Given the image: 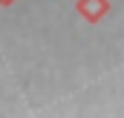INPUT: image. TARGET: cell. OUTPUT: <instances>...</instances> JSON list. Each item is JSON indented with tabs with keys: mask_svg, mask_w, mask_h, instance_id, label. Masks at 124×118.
Wrapping results in <instances>:
<instances>
[{
	"mask_svg": "<svg viewBox=\"0 0 124 118\" xmlns=\"http://www.w3.org/2000/svg\"><path fill=\"white\" fill-rule=\"evenodd\" d=\"M12 3H15V0H0V6H12Z\"/></svg>",
	"mask_w": 124,
	"mask_h": 118,
	"instance_id": "2",
	"label": "cell"
},
{
	"mask_svg": "<svg viewBox=\"0 0 124 118\" xmlns=\"http://www.w3.org/2000/svg\"><path fill=\"white\" fill-rule=\"evenodd\" d=\"M78 15L84 17V20H90V23H98L107 12H110V3L107 0H78Z\"/></svg>",
	"mask_w": 124,
	"mask_h": 118,
	"instance_id": "1",
	"label": "cell"
}]
</instances>
